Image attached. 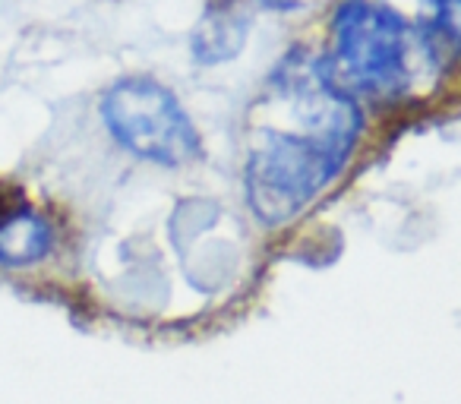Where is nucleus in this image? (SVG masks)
Wrapping results in <instances>:
<instances>
[{"label": "nucleus", "instance_id": "obj_6", "mask_svg": "<svg viewBox=\"0 0 461 404\" xmlns=\"http://www.w3.org/2000/svg\"><path fill=\"white\" fill-rule=\"evenodd\" d=\"M433 4V26L446 41L461 48V0H429Z\"/></svg>", "mask_w": 461, "mask_h": 404}, {"label": "nucleus", "instance_id": "obj_3", "mask_svg": "<svg viewBox=\"0 0 461 404\" xmlns=\"http://www.w3.org/2000/svg\"><path fill=\"white\" fill-rule=\"evenodd\" d=\"M335 83L366 95H398L411 85V26L373 0H345L335 13Z\"/></svg>", "mask_w": 461, "mask_h": 404}, {"label": "nucleus", "instance_id": "obj_4", "mask_svg": "<svg viewBox=\"0 0 461 404\" xmlns=\"http://www.w3.org/2000/svg\"><path fill=\"white\" fill-rule=\"evenodd\" d=\"M54 250V228L41 212L20 206L0 215V265L29 269L48 259Z\"/></svg>", "mask_w": 461, "mask_h": 404}, {"label": "nucleus", "instance_id": "obj_5", "mask_svg": "<svg viewBox=\"0 0 461 404\" xmlns=\"http://www.w3.org/2000/svg\"><path fill=\"white\" fill-rule=\"evenodd\" d=\"M250 32V20L238 7H209L193 29V58L199 64H221L240 54Z\"/></svg>", "mask_w": 461, "mask_h": 404}, {"label": "nucleus", "instance_id": "obj_1", "mask_svg": "<svg viewBox=\"0 0 461 404\" xmlns=\"http://www.w3.org/2000/svg\"><path fill=\"white\" fill-rule=\"evenodd\" d=\"M266 98L288 121L276 114L257 127L247 155V199L263 225L278 228L297 219L345 171L364 114L322 60H291Z\"/></svg>", "mask_w": 461, "mask_h": 404}, {"label": "nucleus", "instance_id": "obj_2", "mask_svg": "<svg viewBox=\"0 0 461 404\" xmlns=\"http://www.w3.org/2000/svg\"><path fill=\"white\" fill-rule=\"evenodd\" d=\"M102 121L130 155L161 167L190 165L203 142L180 98L152 76H123L102 95Z\"/></svg>", "mask_w": 461, "mask_h": 404}]
</instances>
